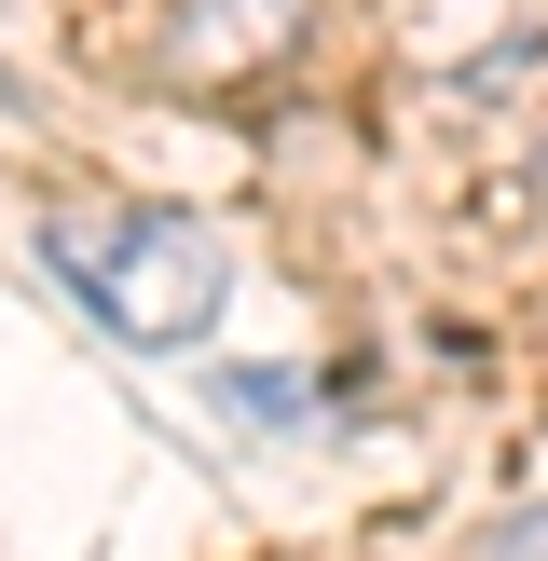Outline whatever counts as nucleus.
Returning <instances> with one entry per match:
<instances>
[{
    "mask_svg": "<svg viewBox=\"0 0 548 561\" xmlns=\"http://www.w3.org/2000/svg\"><path fill=\"white\" fill-rule=\"evenodd\" d=\"M42 261H55V288L96 329H124V343H151V356L206 343L219 301H233V247H219L206 219H164V206H55Z\"/></svg>",
    "mask_w": 548,
    "mask_h": 561,
    "instance_id": "1",
    "label": "nucleus"
},
{
    "mask_svg": "<svg viewBox=\"0 0 548 561\" xmlns=\"http://www.w3.org/2000/svg\"><path fill=\"white\" fill-rule=\"evenodd\" d=\"M288 27H301V0H179L164 42H179V69H247V55H274Z\"/></svg>",
    "mask_w": 548,
    "mask_h": 561,
    "instance_id": "2",
    "label": "nucleus"
},
{
    "mask_svg": "<svg viewBox=\"0 0 548 561\" xmlns=\"http://www.w3.org/2000/svg\"><path fill=\"white\" fill-rule=\"evenodd\" d=\"M480 561H548V493H535V507H507V520H493V548Z\"/></svg>",
    "mask_w": 548,
    "mask_h": 561,
    "instance_id": "3",
    "label": "nucleus"
}]
</instances>
